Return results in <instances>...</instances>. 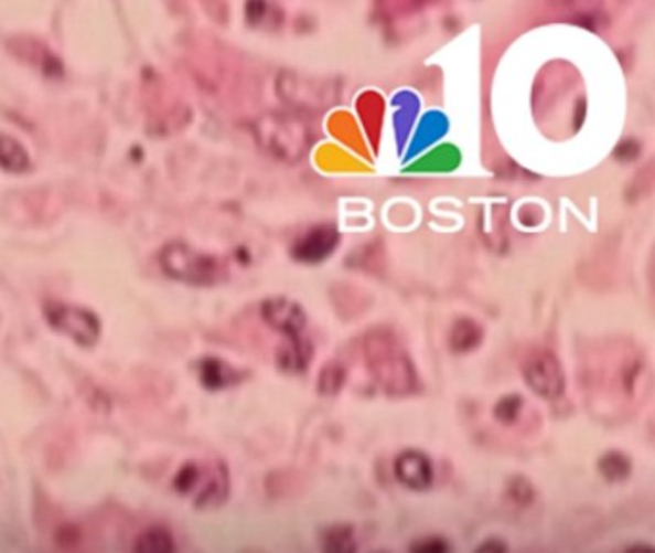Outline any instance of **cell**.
I'll return each mask as SVG.
<instances>
[{
  "label": "cell",
  "mask_w": 655,
  "mask_h": 553,
  "mask_svg": "<svg viewBox=\"0 0 655 553\" xmlns=\"http://www.w3.org/2000/svg\"><path fill=\"white\" fill-rule=\"evenodd\" d=\"M158 258L165 274L189 283H216L225 274L222 259L208 256L185 243L165 244Z\"/></svg>",
  "instance_id": "cell-1"
},
{
  "label": "cell",
  "mask_w": 655,
  "mask_h": 553,
  "mask_svg": "<svg viewBox=\"0 0 655 553\" xmlns=\"http://www.w3.org/2000/svg\"><path fill=\"white\" fill-rule=\"evenodd\" d=\"M46 319L58 331L66 332L67 337L83 344L90 347L95 344L100 334V321L93 311L69 304L49 302L45 306Z\"/></svg>",
  "instance_id": "cell-2"
},
{
  "label": "cell",
  "mask_w": 655,
  "mask_h": 553,
  "mask_svg": "<svg viewBox=\"0 0 655 553\" xmlns=\"http://www.w3.org/2000/svg\"><path fill=\"white\" fill-rule=\"evenodd\" d=\"M523 375L530 386L543 398H559L566 389V379L561 373L556 355L551 352H535L523 365Z\"/></svg>",
  "instance_id": "cell-3"
},
{
  "label": "cell",
  "mask_w": 655,
  "mask_h": 553,
  "mask_svg": "<svg viewBox=\"0 0 655 553\" xmlns=\"http://www.w3.org/2000/svg\"><path fill=\"white\" fill-rule=\"evenodd\" d=\"M229 471L224 461L204 465V477L194 496V506L198 509L219 508L229 496Z\"/></svg>",
  "instance_id": "cell-4"
},
{
  "label": "cell",
  "mask_w": 655,
  "mask_h": 553,
  "mask_svg": "<svg viewBox=\"0 0 655 553\" xmlns=\"http://www.w3.org/2000/svg\"><path fill=\"white\" fill-rule=\"evenodd\" d=\"M396 479L402 482L404 487L411 490H425L431 487L432 464L421 451H402L395 461Z\"/></svg>",
  "instance_id": "cell-5"
},
{
  "label": "cell",
  "mask_w": 655,
  "mask_h": 553,
  "mask_svg": "<svg viewBox=\"0 0 655 553\" xmlns=\"http://www.w3.org/2000/svg\"><path fill=\"white\" fill-rule=\"evenodd\" d=\"M264 318L271 327L291 334L292 339L304 327L305 321L304 311L289 300H269L264 304Z\"/></svg>",
  "instance_id": "cell-6"
},
{
  "label": "cell",
  "mask_w": 655,
  "mask_h": 553,
  "mask_svg": "<svg viewBox=\"0 0 655 553\" xmlns=\"http://www.w3.org/2000/svg\"><path fill=\"white\" fill-rule=\"evenodd\" d=\"M198 375H201V383L210 391H222L225 386H232L240 381L237 369L217 358H204L198 365Z\"/></svg>",
  "instance_id": "cell-7"
},
{
  "label": "cell",
  "mask_w": 655,
  "mask_h": 553,
  "mask_svg": "<svg viewBox=\"0 0 655 553\" xmlns=\"http://www.w3.org/2000/svg\"><path fill=\"white\" fill-rule=\"evenodd\" d=\"M133 553H178V542L165 524H152L135 539Z\"/></svg>",
  "instance_id": "cell-8"
},
{
  "label": "cell",
  "mask_w": 655,
  "mask_h": 553,
  "mask_svg": "<svg viewBox=\"0 0 655 553\" xmlns=\"http://www.w3.org/2000/svg\"><path fill=\"white\" fill-rule=\"evenodd\" d=\"M30 155L12 135L0 134V166L4 170L23 171L30 168Z\"/></svg>",
  "instance_id": "cell-9"
},
{
  "label": "cell",
  "mask_w": 655,
  "mask_h": 553,
  "mask_svg": "<svg viewBox=\"0 0 655 553\" xmlns=\"http://www.w3.org/2000/svg\"><path fill=\"white\" fill-rule=\"evenodd\" d=\"M323 553H357L356 534L351 524H335L323 534Z\"/></svg>",
  "instance_id": "cell-10"
},
{
  "label": "cell",
  "mask_w": 655,
  "mask_h": 553,
  "mask_svg": "<svg viewBox=\"0 0 655 553\" xmlns=\"http://www.w3.org/2000/svg\"><path fill=\"white\" fill-rule=\"evenodd\" d=\"M204 477V465L198 461H185L179 467L172 480V487L179 496H191L201 487Z\"/></svg>",
  "instance_id": "cell-11"
},
{
  "label": "cell",
  "mask_w": 655,
  "mask_h": 553,
  "mask_svg": "<svg viewBox=\"0 0 655 553\" xmlns=\"http://www.w3.org/2000/svg\"><path fill=\"white\" fill-rule=\"evenodd\" d=\"M598 469L611 482H621L633 471V464H631L629 456L621 454V451H608L605 456L600 458Z\"/></svg>",
  "instance_id": "cell-12"
},
{
  "label": "cell",
  "mask_w": 655,
  "mask_h": 553,
  "mask_svg": "<svg viewBox=\"0 0 655 553\" xmlns=\"http://www.w3.org/2000/svg\"><path fill=\"white\" fill-rule=\"evenodd\" d=\"M479 342H481V331L473 321H460L450 337V344L455 352H470Z\"/></svg>",
  "instance_id": "cell-13"
},
{
  "label": "cell",
  "mask_w": 655,
  "mask_h": 553,
  "mask_svg": "<svg viewBox=\"0 0 655 553\" xmlns=\"http://www.w3.org/2000/svg\"><path fill=\"white\" fill-rule=\"evenodd\" d=\"M54 544L62 550V552H72L75 547H79L83 542V531L79 524L74 521H64L56 527L54 531Z\"/></svg>",
  "instance_id": "cell-14"
},
{
  "label": "cell",
  "mask_w": 655,
  "mask_h": 553,
  "mask_svg": "<svg viewBox=\"0 0 655 553\" xmlns=\"http://www.w3.org/2000/svg\"><path fill=\"white\" fill-rule=\"evenodd\" d=\"M308 352L300 342L292 339L291 347L284 348L283 352L279 354V363L284 371H300L305 368V360H308Z\"/></svg>",
  "instance_id": "cell-15"
},
{
  "label": "cell",
  "mask_w": 655,
  "mask_h": 553,
  "mask_svg": "<svg viewBox=\"0 0 655 553\" xmlns=\"http://www.w3.org/2000/svg\"><path fill=\"white\" fill-rule=\"evenodd\" d=\"M507 494L519 506H529L535 500V487L525 477H514L507 485Z\"/></svg>",
  "instance_id": "cell-16"
},
{
  "label": "cell",
  "mask_w": 655,
  "mask_h": 553,
  "mask_svg": "<svg viewBox=\"0 0 655 553\" xmlns=\"http://www.w3.org/2000/svg\"><path fill=\"white\" fill-rule=\"evenodd\" d=\"M452 546L448 544L447 539L442 536H425L414 542L410 546V553H450Z\"/></svg>",
  "instance_id": "cell-17"
},
{
  "label": "cell",
  "mask_w": 655,
  "mask_h": 553,
  "mask_svg": "<svg viewBox=\"0 0 655 553\" xmlns=\"http://www.w3.org/2000/svg\"><path fill=\"white\" fill-rule=\"evenodd\" d=\"M522 406V396H506L496 404L494 414H496V419L502 421V423H512V421L517 419Z\"/></svg>",
  "instance_id": "cell-18"
},
{
  "label": "cell",
  "mask_w": 655,
  "mask_h": 553,
  "mask_svg": "<svg viewBox=\"0 0 655 553\" xmlns=\"http://www.w3.org/2000/svg\"><path fill=\"white\" fill-rule=\"evenodd\" d=\"M344 373L339 365H329L320 376V391L323 394H335L343 386Z\"/></svg>",
  "instance_id": "cell-19"
},
{
  "label": "cell",
  "mask_w": 655,
  "mask_h": 553,
  "mask_svg": "<svg viewBox=\"0 0 655 553\" xmlns=\"http://www.w3.org/2000/svg\"><path fill=\"white\" fill-rule=\"evenodd\" d=\"M475 553H507V544L504 540L491 539L476 547Z\"/></svg>",
  "instance_id": "cell-20"
},
{
  "label": "cell",
  "mask_w": 655,
  "mask_h": 553,
  "mask_svg": "<svg viewBox=\"0 0 655 553\" xmlns=\"http://www.w3.org/2000/svg\"><path fill=\"white\" fill-rule=\"evenodd\" d=\"M625 553H655L654 547L648 544H634V546L626 547Z\"/></svg>",
  "instance_id": "cell-21"
},
{
  "label": "cell",
  "mask_w": 655,
  "mask_h": 553,
  "mask_svg": "<svg viewBox=\"0 0 655 553\" xmlns=\"http://www.w3.org/2000/svg\"><path fill=\"white\" fill-rule=\"evenodd\" d=\"M243 553H264L261 550H245Z\"/></svg>",
  "instance_id": "cell-22"
},
{
  "label": "cell",
  "mask_w": 655,
  "mask_h": 553,
  "mask_svg": "<svg viewBox=\"0 0 655 553\" xmlns=\"http://www.w3.org/2000/svg\"><path fill=\"white\" fill-rule=\"evenodd\" d=\"M373 553H388V552H373Z\"/></svg>",
  "instance_id": "cell-23"
}]
</instances>
